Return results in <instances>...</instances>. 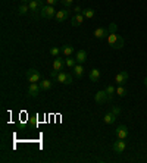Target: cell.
I'll use <instances>...</instances> for the list:
<instances>
[{"mask_svg":"<svg viewBox=\"0 0 147 163\" xmlns=\"http://www.w3.org/2000/svg\"><path fill=\"white\" fill-rule=\"evenodd\" d=\"M62 53H63L65 56H71V55L74 53V47L72 46H69V44H65L63 49H62Z\"/></svg>","mask_w":147,"mask_h":163,"instance_id":"20","label":"cell"},{"mask_svg":"<svg viewBox=\"0 0 147 163\" xmlns=\"http://www.w3.org/2000/svg\"><path fill=\"white\" fill-rule=\"evenodd\" d=\"M69 16V10H66V9H62V10H59L56 12V21L57 22H65L66 19Z\"/></svg>","mask_w":147,"mask_h":163,"instance_id":"10","label":"cell"},{"mask_svg":"<svg viewBox=\"0 0 147 163\" xmlns=\"http://www.w3.org/2000/svg\"><path fill=\"white\" fill-rule=\"evenodd\" d=\"M115 119H116V116H115L112 112H109V113H106L103 116V122L107 123V125H112V123L115 122Z\"/></svg>","mask_w":147,"mask_h":163,"instance_id":"17","label":"cell"},{"mask_svg":"<svg viewBox=\"0 0 147 163\" xmlns=\"http://www.w3.org/2000/svg\"><path fill=\"white\" fill-rule=\"evenodd\" d=\"M59 53H60V50L57 49V47H52V49H50V55H52V56L57 57L59 56Z\"/></svg>","mask_w":147,"mask_h":163,"instance_id":"26","label":"cell"},{"mask_svg":"<svg viewBox=\"0 0 147 163\" xmlns=\"http://www.w3.org/2000/svg\"><path fill=\"white\" fill-rule=\"evenodd\" d=\"M56 81L60 82V84H66V81H68V73H66V72H59V73H57Z\"/></svg>","mask_w":147,"mask_h":163,"instance_id":"19","label":"cell"},{"mask_svg":"<svg viewBox=\"0 0 147 163\" xmlns=\"http://www.w3.org/2000/svg\"><path fill=\"white\" fill-rule=\"evenodd\" d=\"M90 80L91 82H97L100 80V71H99L97 68H94V69L90 71Z\"/></svg>","mask_w":147,"mask_h":163,"instance_id":"16","label":"cell"},{"mask_svg":"<svg viewBox=\"0 0 147 163\" xmlns=\"http://www.w3.org/2000/svg\"><path fill=\"white\" fill-rule=\"evenodd\" d=\"M66 84H72V75H71V73H68V81H66Z\"/></svg>","mask_w":147,"mask_h":163,"instance_id":"33","label":"cell"},{"mask_svg":"<svg viewBox=\"0 0 147 163\" xmlns=\"http://www.w3.org/2000/svg\"><path fill=\"white\" fill-rule=\"evenodd\" d=\"M128 72L127 71H122V72H119L116 76H115V82L118 84V85H124L125 82H127V80H128Z\"/></svg>","mask_w":147,"mask_h":163,"instance_id":"7","label":"cell"},{"mask_svg":"<svg viewBox=\"0 0 147 163\" xmlns=\"http://www.w3.org/2000/svg\"><path fill=\"white\" fill-rule=\"evenodd\" d=\"M144 85H146V87H147V76H146V78H144Z\"/></svg>","mask_w":147,"mask_h":163,"instance_id":"35","label":"cell"},{"mask_svg":"<svg viewBox=\"0 0 147 163\" xmlns=\"http://www.w3.org/2000/svg\"><path fill=\"white\" fill-rule=\"evenodd\" d=\"M82 10H84V9H81L80 6H77V8L74 9V12H75V13H82Z\"/></svg>","mask_w":147,"mask_h":163,"instance_id":"31","label":"cell"},{"mask_svg":"<svg viewBox=\"0 0 147 163\" xmlns=\"http://www.w3.org/2000/svg\"><path fill=\"white\" fill-rule=\"evenodd\" d=\"M82 21H84V15L82 13H75L71 19V24H72V27H80L82 24Z\"/></svg>","mask_w":147,"mask_h":163,"instance_id":"12","label":"cell"},{"mask_svg":"<svg viewBox=\"0 0 147 163\" xmlns=\"http://www.w3.org/2000/svg\"><path fill=\"white\" fill-rule=\"evenodd\" d=\"M82 15H84V18H88V19L94 18V9H84Z\"/></svg>","mask_w":147,"mask_h":163,"instance_id":"21","label":"cell"},{"mask_svg":"<svg viewBox=\"0 0 147 163\" xmlns=\"http://www.w3.org/2000/svg\"><path fill=\"white\" fill-rule=\"evenodd\" d=\"M28 10H30V6H28V5H25V3H21V5H19V8H18V12H19L21 15H25Z\"/></svg>","mask_w":147,"mask_h":163,"instance_id":"23","label":"cell"},{"mask_svg":"<svg viewBox=\"0 0 147 163\" xmlns=\"http://www.w3.org/2000/svg\"><path fill=\"white\" fill-rule=\"evenodd\" d=\"M94 100H96V103H99V105H103V103H106L107 100H109V96H107V93L105 90L97 91V93L94 94Z\"/></svg>","mask_w":147,"mask_h":163,"instance_id":"4","label":"cell"},{"mask_svg":"<svg viewBox=\"0 0 147 163\" xmlns=\"http://www.w3.org/2000/svg\"><path fill=\"white\" fill-rule=\"evenodd\" d=\"M125 148H127V143H125L124 140L118 138V141H115V143H113V151H115V153L121 154V153H124V151H125Z\"/></svg>","mask_w":147,"mask_h":163,"instance_id":"6","label":"cell"},{"mask_svg":"<svg viewBox=\"0 0 147 163\" xmlns=\"http://www.w3.org/2000/svg\"><path fill=\"white\" fill-rule=\"evenodd\" d=\"M65 65L68 66V68H74V66L77 65V59H72V57L68 56V59L65 60Z\"/></svg>","mask_w":147,"mask_h":163,"instance_id":"25","label":"cell"},{"mask_svg":"<svg viewBox=\"0 0 147 163\" xmlns=\"http://www.w3.org/2000/svg\"><path fill=\"white\" fill-rule=\"evenodd\" d=\"M72 69H74V75H75V76L81 78L82 75H84V68H82V63H77Z\"/></svg>","mask_w":147,"mask_h":163,"instance_id":"15","label":"cell"},{"mask_svg":"<svg viewBox=\"0 0 147 163\" xmlns=\"http://www.w3.org/2000/svg\"><path fill=\"white\" fill-rule=\"evenodd\" d=\"M40 84H37V82H31V85L28 87V96H31V97H37L38 96V93H40Z\"/></svg>","mask_w":147,"mask_h":163,"instance_id":"8","label":"cell"},{"mask_svg":"<svg viewBox=\"0 0 147 163\" xmlns=\"http://www.w3.org/2000/svg\"><path fill=\"white\" fill-rule=\"evenodd\" d=\"M41 16L46 18V19H50V18L56 16V10H55L53 6L46 5V6H43V8H41Z\"/></svg>","mask_w":147,"mask_h":163,"instance_id":"2","label":"cell"},{"mask_svg":"<svg viewBox=\"0 0 147 163\" xmlns=\"http://www.w3.org/2000/svg\"><path fill=\"white\" fill-rule=\"evenodd\" d=\"M25 75H27V80L30 82H38L41 80V75L37 69H28Z\"/></svg>","mask_w":147,"mask_h":163,"instance_id":"3","label":"cell"},{"mask_svg":"<svg viewBox=\"0 0 147 163\" xmlns=\"http://www.w3.org/2000/svg\"><path fill=\"white\" fill-rule=\"evenodd\" d=\"M65 66H66L65 62H63L60 57H56V59L53 60V69H56V71H62Z\"/></svg>","mask_w":147,"mask_h":163,"instance_id":"14","label":"cell"},{"mask_svg":"<svg viewBox=\"0 0 147 163\" xmlns=\"http://www.w3.org/2000/svg\"><path fill=\"white\" fill-rule=\"evenodd\" d=\"M57 73H59V72H57L56 69H53V71H52V72H50V76H52V78H53V80H56V78H57Z\"/></svg>","mask_w":147,"mask_h":163,"instance_id":"30","label":"cell"},{"mask_svg":"<svg viewBox=\"0 0 147 163\" xmlns=\"http://www.w3.org/2000/svg\"><path fill=\"white\" fill-rule=\"evenodd\" d=\"M107 43H109L110 47L119 50V49H122L124 47V43H125V41H124V38L121 37V35H118L116 33H112V34L107 35Z\"/></svg>","mask_w":147,"mask_h":163,"instance_id":"1","label":"cell"},{"mask_svg":"<svg viewBox=\"0 0 147 163\" xmlns=\"http://www.w3.org/2000/svg\"><path fill=\"white\" fill-rule=\"evenodd\" d=\"M30 2H31V0H21V3H25V5H27V3H30Z\"/></svg>","mask_w":147,"mask_h":163,"instance_id":"34","label":"cell"},{"mask_svg":"<svg viewBox=\"0 0 147 163\" xmlns=\"http://www.w3.org/2000/svg\"><path fill=\"white\" fill-rule=\"evenodd\" d=\"M60 2H62V5L66 6V8H71V6H72V3H74V0H60Z\"/></svg>","mask_w":147,"mask_h":163,"instance_id":"29","label":"cell"},{"mask_svg":"<svg viewBox=\"0 0 147 163\" xmlns=\"http://www.w3.org/2000/svg\"><path fill=\"white\" fill-rule=\"evenodd\" d=\"M116 94H118L119 97H125V96H127V88L122 87V85H119V87L116 88Z\"/></svg>","mask_w":147,"mask_h":163,"instance_id":"24","label":"cell"},{"mask_svg":"<svg viewBox=\"0 0 147 163\" xmlns=\"http://www.w3.org/2000/svg\"><path fill=\"white\" fill-rule=\"evenodd\" d=\"M75 59H77V63H84L87 60V51L85 50H78Z\"/></svg>","mask_w":147,"mask_h":163,"instance_id":"13","label":"cell"},{"mask_svg":"<svg viewBox=\"0 0 147 163\" xmlns=\"http://www.w3.org/2000/svg\"><path fill=\"white\" fill-rule=\"evenodd\" d=\"M107 30H109V33L112 34V33H116V30H118V25L115 24V22H112V24L109 25V28H107Z\"/></svg>","mask_w":147,"mask_h":163,"instance_id":"27","label":"cell"},{"mask_svg":"<svg viewBox=\"0 0 147 163\" xmlns=\"http://www.w3.org/2000/svg\"><path fill=\"white\" fill-rule=\"evenodd\" d=\"M28 6H30V10H31V12H38V10H41V8H43V0H31V2L28 3Z\"/></svg>","mask_w":147,"mask_h":163,"instance_id":"9","label":"cell"},{"mask_svg":"<svg viewBox=\"0 0 147 163\" xmlns=\"http://www.w3.org/2000/svg\"><path fill=\"white\" fill-rule=\"evenodd\" d=\"M110 112H112V113L118 118V116H119V113H121V109H119L118 106H115V107H112V110H110Z\"/></svg>","mask_w":147,"mask_h":163,"instance_id":"28","label":"cell"},{"mask_svg":"<svg viewBox=\"0 0 147 163\" xmlns=\"http://www.w3.org/2000/svg\"><path fill=\"white\" fill-rule=\"evenodd\" d=\"M105 91L107 93V96H109V100L113 97V94L116 93V90H115L113 85H106V88H105Z\"/></svg>","mask_w":147,"mask_h":163,"instance_id":"22","label":"cell"},{"mask_svg":"<svg viewBox=\"0 0 147 163\" xmlns=\"http://www.w3.org/2000/svg\"><path fill=\"white\" fill-rule=\"evenodd\" d=\"M52 85H53V82L50 81V80H43V81L40 82V88L41 90H50L52 88Z\"/></svg>","mask_w":147,"mask_h":163,"instance_id":"18","label":"cell"},{"mask_svg":"<svg viewBox=\"0 0 147 163\" xmlns=\"http://www.w3.org/2000/svg\"><path fill=\"white\" fill-rule=\"evenodd\" d=\"M115 135H116V138L119 140H125L128 137V128L125 126V125H119L116 131H115Z\"/></svg>","mask_w":147,"mask_h":163,"instance_id":"5","label":"cell"},{"mask_svg":"<svg viewBox=\"0 0 147 163\" xmlns=\"http://www.w3.org/2000/svg\"><path fill=\"white\" fill-rule=\"evenodd\" d=\"M110 33H109L107 28H102V27H100V28H96V30H94V37H96V38H105Z\"/></svg>","mask_w":147,"mask_h":163,"instance_id":"11","label":"cell"},{"mask_svg":"<svg viewBox=\"0 0 147 163\" xmlns=\"http://www.w3.org/2000/svg\"><path fill=\"white\" fill-rule=\"evenodd\" d=\"M46 3L50 5V6H55V5H56V0H46Z\"/></svg>","mask_w":147,"mask_h":163,"instance_id":"32","label":"cell"}]
</instances>
